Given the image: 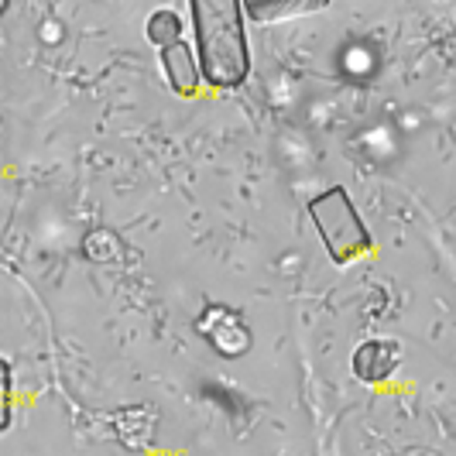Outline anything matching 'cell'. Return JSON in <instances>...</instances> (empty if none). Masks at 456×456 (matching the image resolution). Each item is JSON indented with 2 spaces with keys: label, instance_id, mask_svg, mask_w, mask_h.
<instances>
[{
  "label": "cell",
  "instance_id": "5b68a950",
  "mask_svg": "<svg viewBox=\"0 0 456 456\" xmlns=\"http://www.w3.org/2000/svg\"><path fill=\"white\" fill-rule=\"evenodd\" d=\"M161 69H165L168 86L179 96H192V93L200 90V66H196V55L189 52L185 42L161 48Z\"/></svg>",
  "mask_w": 456,
  "mask_h": 456
},
{
  "label": "cell",
  "instance_id": "3957f363",
  "mask_svg": "<svg viewBox=\"0 0 456 456\" xmlns=\"http://www.w3.org/2000/svg\"><path fill=\"white\" fill-rule=\"evenodd\" d=\"M196 330H200V337H203L220 357H227V361H237V357H244L248 350H251V330H248V322L240 313H233L230 305H206L200 322H196Z\"/></svg>",
  "mask_w": 456,
  "mask_h": 456
},
{
  "label": "cell",
  "instance_id": "8992f818",
  "mask_svg": "<svg viewBox=\"0 0 456 456\" xmlns=\"http://www.w3.org/2000/svg\"><path fill=\"white\" fill-rule=\"evenodd\" d=\"M144 31H148V42L159 48H168V45H179L183 42V18L175 14V11H168V7H161L155 11L148 24H144Z\"/></svg>",
  "mask_w": 456,
  "mask_h": 456
},
{
  "label": "cell",
  "instance_id": "6da1fadb",
  "mask_svg": "<svg viewBox=\"0 0 456 456\" xmlns=\"http://www.w3.org/2000/svg\"><path fill=\"white\" fill-rule=\"evenodd\" d=\"M244 4L237 0H192V31L200 76L213 90H233L251 76V52L244 31Z\"/></svg>",
  "mask_w": 456,
  "mask_h": 456
},
{
  "label": "cell",
  "instance_id": "ba28073f",
  "mask_svg": "<svg viewBox=\"0 0 456 456\" xmlns=\"http://www.w3.org/2000/svg\"><path fill=\"white\" fill-rule=\"evenodd\" d=\"M11 395H14L11 364L0 357V433H7V429H11V419H14V402H11Z\"/></svg>",
  "mask_w": 456,
  "mask_h": 456
},
{
  "label": "cell",
  "instance_id": "9c48e42d",
  "mask_svg": "<svg viewBox=\"0 0 456 456\" xmlns=\"http://www.w3.org/2000/svg\"><path fill=\"white\" fill-rule=\"evenodd\" d=\"M0 11H4V7H0Z\"/></svg>",
  "mask_w": 456,
  "mask_h": 456
},
{
  "label": "cell",
  "instance_id": "7a4b0ae2",
  "mask_svg": "<svg viewBox=\"0 0 456 456\" xmlns=\"http://www.w3.org/2000/svg\"><path fill=\"white\" fill-rule=\"evenodd\" d=\"M309 220L333 265H350L370 251V233L343 185H330L326 192L309 200Z\"/></svg>",
  "mask_w": 456,
  "mask_h": 456
},
{
  "label": "cell",
  "instance_id": "52a82bcc",
  "mask_svg": "<svg viewBox=\"0 0 456 456\" xmlns=\"http://www.w3.org/2000/svg\"><path fill=\"white\" fill-rule=\"evenodd\" d=\"M316 7H322V4H265V7H257V4H251V7H240L244 14H251V18H257V21H274V18H292V14H309V11H316Z\"/></svg>",
  "mask_w": 456,
  "mask_h": 456
},
{
  "label": "cell",
  "instance_id": "277c9868",
  "mask_svg": "<svg viewBox=\"0 0 456 456\" xmlns=\"http://www.w3.org/2000/svg\"><path fill=\"white\" fill-rule=\"evenodd\" d=\"M354 378L364 385H381L402 367V343L395 340H367L354 350Z\"/></svg>",
  "mask_w": 456,
  "mask_h": 456
}]
</instances>
